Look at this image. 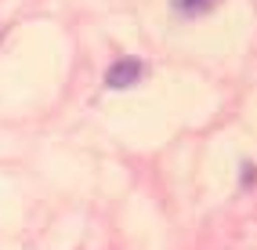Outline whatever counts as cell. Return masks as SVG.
<instances>
[{
  "label": "cell",
  "mask_w": 257,
  "mask_h": 250,
  "mask_svg": "<svg viewBox=\"0 0 257 250\" xmlns=\"http://www.w3.org/2000/svg\"><path fill=\"white\" fill-rule=\"evenodd\" d=\"M142 62H134V58H123V62H116L112 69L105 73V83L109 87H116V91H123V87H131V83H138L142 80Z\"/></svg>",
  "instance_id": "6da1fadb"
},
{
  "label": "cell",
  "mask_w": 257,
  "mask_h": 250,
  "mask_svg": "<svg viewBox=\"0 0 257 250\" xmlns=\"http://www.w3.org/2000/svg\"><path fill=\"white\" fill-rule=\"evenodd\" d=\"M214 4H217V0H174V8L185 11V15H199V11H207Z\"/></svg>",
  "instance_id": "7a4b0ae2"
}]
</instances>
